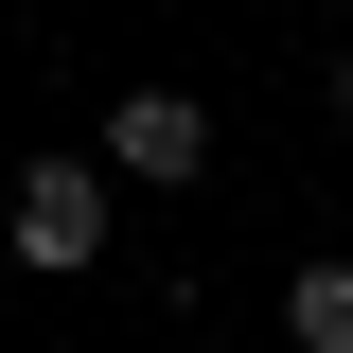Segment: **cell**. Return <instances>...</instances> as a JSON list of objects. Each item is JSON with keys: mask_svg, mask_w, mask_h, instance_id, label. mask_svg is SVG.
Here are the masks:
<instances>
[{"mask_svg": "<svg viewBox=\"0 0 353 353\" xmlns=\"http://www.w3.org/2000/svg\"><path fill=\"white\" fill-rule=\"evenodd\" d=\"M0 248L18 265H88L106 248V159H36L18 194H0Z\"/></svg>", "mask_w": 353, "mask_h": 353, "instance_id": "cell-1", "label": "cell"}, {"mask_svg": "<svg viewBox=\"0 0 353 353\" xmlns=\"http://www.w3.org/2000/svg\"><path fill=\"white\" fill-rule=\"evenodd\" d=\"M212 159V106H194V88H124V106H106V176H194Z\"/></svg>", "mask_w": 353, "mask_h": 353, "instance_id": "cell-2", "label": "cell"}, {"mask_svg": "<svg viewBox=\"0 0 353 353\" xmlns=\"http://www.w3.org/2000/svg\"><path fill=\"white\" fill-rule=\"evenodd\" d=\"M283 336H301V353H353V265H301V283H283Z\"/></svg>", "mask_w": 353, "mask_h": 353, "instance_id": "cell-3", "label": "cell"}, {"mask_svg": "<svg viewBox=\"0 0 353 353\" xmlns=\"http://www.w3.org/2000/svg\"><path fill=\"white\" fill-rule=\"evenodd\" d=\"M336 106H353V71H336Z\"/></svg>", "mask_w": 353, "mask_h": 353, "instance_id": "cell-4", "label": "cell"}]
</instances>
